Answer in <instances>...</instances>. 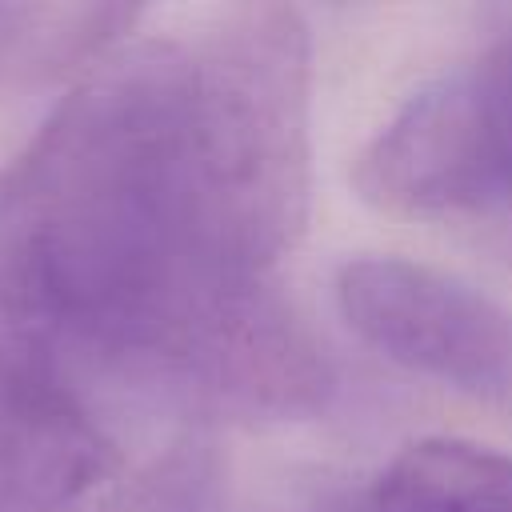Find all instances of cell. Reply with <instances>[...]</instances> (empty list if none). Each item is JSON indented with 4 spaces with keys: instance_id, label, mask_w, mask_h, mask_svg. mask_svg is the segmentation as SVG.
<instances>
[{
    "instance_id": "obj_5",
    "label": "cell",
    "mask_w": 512,
    "mask_h": 512,
    "mask_svg": "<svg viewBox=\"0 0 512 512\" xmlns=\"http://www.w3.org/2000/svg\"><path fill=\"white\" fill-rule=\"evenodd\" d=\"M376 512H512V456L476 440L404 444L372 488Z\"/></svg>"
},
{
    "instance_id": "obj_6",
    "label": "cell",
    "mask_w": 512,
    "mask_h": 512,
    "mask_svg": "<svg viewBox=\"0 0 512 512\" xmlns=\"http://www.w3.org/2000/svg\"><path fill=\"white\" fill-rule=\"evenodd\" d=\"M136 16L120 4H0V88L100 60Z\"/></svg>"
},
{
    "instance_id": "obj_2",
    "label": "cell",
    "mask_w": 512,
    "mask_h": 512,
    "mask_svg": "<svg viewBox=\"0 0 512 512\" xmlns=\"http://www.w3.org/2000/svg\"><path fill=\"white\" fill-rule=\"evenodd\" d=\"M352 180L380 212L472 224L512 248V16L388 116Z\"/></svg>"
},
{
    "instance_id": "obj_7",
    "label": "cell",
    "mask_w": 512,
    "mask_h": 512,
    "mask_svg": "<svg viewBox=\"0 0 512 512\" xmlns=\"http://www.w3.org/2000/svg\"><path fill=\"white\" fill-rule=\"evenodd\" d=\"M96 512H228V472L200 432L172 440Z\"/></svg>"
},
{
    "instance_id": "obj_4",
    "label": "cell",
    "mask_w": 512,
    "mask_h": 512,
    "mask_svg": "<svg viewBox=\"0 0 512 512\" xmlns=\"http://www.w3.org/2000/svg\"><path fill=\"white\" fill-rule=\"evenodd\" d=\"M112 460V440L84 396L0 368V512H72Z\"/></svg>"
},
{
    "instance_id": "obj_3",
    "label": "cell",
    "mask_w": 512,
    "mask_h": 512,
    "mask_svg": "<svg viewBox=\"0 0 512 512\" xmlns=\"http://www.w3.org/2000/svg\"><path fill=\"white\" fill-rule=\"evenodd\" d=\"M336 308L384 360L512 416V308L404 256H356L336 272Z\"/></svg>"
},
{
    "instance_id": "obj_1",
    "label": "cell",
    "mask_w": 512,
    "mask_h": 512,
    "mask_svg": "<svg viewBox=\"0 0 512 512\" xmlns=\"http://www.w3.org/2000/svg\"><path fill=\"white\" fill-rule=\"evenodd\" d=\"M312 40L244 4L104 56L0 168V368L300 420L336 372L276 288L312 200Z\"/></svg>"
}]
</instances>
